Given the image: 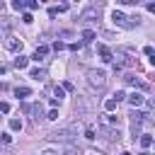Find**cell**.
I'll use <instances>...</instances> for the list:
<instances>
[{
	"instance_id": "cell-23",
	"label": "cell",
	"mask_w": 155,
	"mask_h": 155,
	"mask_svg": "<svg viewBox=\"0 0 155 155\" xmlns=\"http://www.w3.org/2000/svg\"><path fill=\"white\" fill-rule=\"evenodd\" d=\"M51 48H53V51H63V48H65V44H63V41H53V46H51Z\"/></svg>"
},
{
	"instance_id": "cell-4",
	"label": "cell",
	"mask_w": 155,
	"mask_h": 155,
	"mask_svg": "<svg viewBox=\"0 0 155 155\" xmlns=\"http://www.w3.org/2000/svg\"><path fill=\"white\" fill-rule=\"evenodd\" d=\"M22 46H24V44H22V39H17V36H10V39L5 41V48H7V51H12V53H19V51H22Z\"/></svg>"
},
{
	"instance_id": "cell-13",
	"label": "cell",
	"mask_w": 155,
	"mask_h": 155,
	"mask_svg": "<svg viewBox=\"0 0 155 155\" xmlns=\"http://www.w3.org/2000/svg\"><path fill=\"white\" fill-rule=\"evenodd\" d=\"M29 78H34V80H44V78H46V70H41V68H34V70L29 73Z\"/></svg>"
},
{
	"instance_id": "cell-30",
	"label": "cell",
	"mask_w": 155,
	"mask_h": 155,
	"mask_svg": "<svg viewBox=\"0 0 155 155\" xmlns=\"http://www.w3.org/2000/svg\"><path fill=\"white\" fill-rule=\"evenodd\" d=\"M0 140H2V143H10L12 136H10V133H0Z\"/></svg>"
},
{
	"instance_id": "cell-27",
	"label": "cell",
	"mask_w": 155,
	"mask_h": 155,
	"mask_svg": "<svg viewBox=\"0 0 155 155\" xmlns=\"http://www.w3.org/2000/svg\"><path fill=\"white\" fill-rule=\"evenodd\" d=\"M53 94H56L58 102H61V97H63V87H53Z\"/></svg>"
},
{
	"instance_id": "cell-12",
	"label": "cell",
	"mask_w": 155,
	"mask_h": 155,
	"mask_svg": "<svg viewBox=\"0 0 155 155\" xmlns=\"http://www.w3.org/2000/svg\"><path fill=\"white\" fill-rule=\"evenodd\" d=\"M138 138H140V145H143V148H150V145H153V136H150V133H140Z\"/></svg>"
},
{
	"instance_id": "cell-24",
	"label": "cell",
	"mask_w": 155,
	"mask_h": 155,
	"mask_svg": "<svg viewBox=\"0 0 155 155\" xmlns=\"http://www.w3.org/2000/svg\"><path fill=\"white\" fill-rule=\"evenodd\" d=\"M39 2H41V0H29V2H24V5H27L29 10H36V7H39Z\"/></svg>"
},
{
	"instance_id": "cell-31",
	"label": "cell",
	"mask_w": 155,
	"mask_h": 155,
	"mask_svg": "<svg viewBox=\"0 0 155 155\" xmlns=\"http://www.w3.org/2000/svg\"><path fill=\"white\" fill-rule=\"evenodd\" d=\"M116 2H119V5H136L138 0H116Z\"/></svg>"
},
{
	"instance_id": "cell-8",
	"label": "cell",
	"mask_w": 155,
	"mask_h": 155,
	"mask_svg": "<svg viewBox=\"0 0 155 155\" xmlns=\"http://www.w3.org/2000/svg\"><path fill=\"white\" fill-rule=\"evenodd\" d=\"M27 63H29V58H27V56H22V53H17V58L12 61V65H15L17 70H22V68H27Z\"/></svg>"
},
{
	"instance_id": "cell-35",
	"label": "cell",
	"mask_w": 155,
	"mask_h": 155,
	"mask_svg": "<svg viewBox=\"0 0 155 155\" xmlns=\"http://www.w3.org/2000/svg\"><path fill=\"white\" fill-rule=\"evenodd\" d=\"M124 155H131V153H124Z\"/></svg>"
},
{
	"instance_id": "cell-21",
	"label": "cell",
	"mask_w": 155,
	"mask_h": 155,
	"mask_svg": "<svg viewBox=\"0 0 155 155\" xmlns=\"http://www.w3.org/2000/svg\"><path fill=\"white\" fill-rule=\"evenodd\" d=\"M22 22H24V24H31V22H34L31 12H24V15H22Z\"/></svg>"
},
{
	"instance_id": "cell-5",
	"label": "cell",
	"mask_w": 155,
	"mask_h": 155,
	"mask_svg": "<svg viewBox=\"0 0 155 155\" xmlns=\"http://www.w3.org/2000/svg\"><path fill=\"white\" fill-rule=\"evenodd\" d=\"M143 102H145V97H143L140 92H133V94H128V104H131L133 109H138V107H140Z\"/></svg>"
},
{
	"instance_id": "cell-6",
	"label": "cell",
	"mask_w": 155,
	"mask_h": 155,
	"mask_svg": "<svg viewBox=\"0 0 155 155\" xmlns=\"http://www.w3.org/2000/svg\"><path fill=\"white\" fill-rule=\"evenodd\" d=\"M97 53L102 56V61H104V63H111V61H114V53H111L107 46H97Z\"/></svg>"
},
{
	"instance_id": "cell-16",
	"label": "cell",
	"mask_w": 155,
	"mask_h": 155,
	"mask_svg": "<svg viewBox=\"0 0 155 155\" xmlns=\"http://www.w3.org/2000/svg\"><path fill=\"white\" fill-rule=\"evenodd\" d=\"M85 138H87V140H94V138H97V131H94V126H87V128H85Z\"/></svg>"
},
{
	"instance_id": "cell-2",
	"label": "cell",
	"mask_w": 155,
	"mask_h": 155,
	"mask_svg": "<svg viewBox=\"0 0 155 155\" xmlns=\"http://www.w3.org/2000/svg\"><path fill=\"white\" fill-rule=\"evenodd\" d=\"M111 19H114V24H119V27H124V29H133L131 19H128L124 12H119V10H114V12H111Z\"/></svg>"
},
{
	"instance_id": "cell-20",
	"label": "cell",
	"mask_w": 155,
	"mask_h": 155,
	"mask_svg": "<svg viewBox=\"0 0 155 155\" xmlns=\"http://www.w3.org/2000/svg\"><path fill=\"white\" fill-rule=\"evenodd\" d=\"M65 155H82V150H80V148H73V145H68V148H65Z\"/></svg>"
},
{
	"instance_id": "cell-1",
	"label": "cell",
	"mask_w": 155,
	"mask_h": 155,
	"mask_svg": "<svg viewBox=\"0 0 155 155\" xmlns=\"http://www.w3.org/2000/svg\"><path fill=\"white\" fill-rule=\"evenodd\" d=\"M87 85H90V90H104V85H107V73H104V70H90V73H87Z\"/></svg>"
},
{
	"instance_id": "cell-10",
	"label": "cell",
	"mask_w": 155,
	"mask_h": 155,
	"mask_svg": "<svg viewBox=\"0 0 155 155\" xmlns=\"http://www.w3.org/2000/svg\"><path fill=\"white\" fill-rule=\"evenodd\" d=\"M94 36H97V34H94L92 29H82V44H90V41H94Z\"/></svg>"
},
{
	"instance_id": "cell-34",
	"label": "cell",
	"mask_w": 155,
	"mask_h": 155,
	"mask_svg": "<svg viewBox=\"0 0 155 155\" xmlns=\"http://www.w3.org/2000/svg\"><path fill=\"white\" fill-rule=\"evenodd\" d=\"M140 155H150V153H140Z\"/></svg>"
},
{
	"instance_id": "cell-25",
	"label": "cell",
	"mask_w": 155,
	"mask_h": 155,
	"mask_svg": "<svg viewBox=\"0 0 155 155\" xmlns=\"http://www.w3.org/2000/svg\"><path fill=\"white\" fill-rule=\"evenodd\" d=\"M68 48H70V51H80V48H82V41H75V44H70Z\"/></svg>"
},
{
	"instance_id": "cell-7",
	"label": "cell",
	"mask_w": 155,
	"mask_h": 155,
	"mask_svg": "<svg viewBox=\"0 0 155 155\" xmlns=\"http://www.w3.org/2000/svg\"><path fill=\"white\" fill-rule=\"evenodd\" d=\"M48 138H51V140H63V143H68L73 136H70V131H56V133H51Z\"/></svg>"
},
{
	"instance_id": "cell-15",
	"label": "cell",
	"mask_w": 155,
	"mask_h": 155,
	"mask_svg": "<svg viewBox=\"0 0 155 155\" xmlns=\"http://www.w3.org/2000/svg\"><path fill=\"white\" fill-rule=\"evenodd\" d=\"M104 124H109V126L116 124V126H119V116H116V114H107V116H104Z\"/></svg>"
},
{
	"instance_id": "cell-28",
	"label": "cell",
	"mask_w": 155,
	"mask_h": 155,
	"mask_svg": "<svg viewBox=\"0 0 155 155\" xmlns=\"http://www.w3.org/2000/svg\"><path fill=\"white\" fill-rule=\"evenodd\" d=\"M46 119H48V121H56V119H58V111H56V109H53V111H48V116H46Z\"/></svg>"
},
{
	"instance_id": "cell-18",
	"label": "cell",
	"mask_w": 155,
	"mask_h": 155,
	"mask_svg": "<svg viewBox=\"0 0 155 155\" xmlns=\"http://www.w3.org/2000/svg\"><path fill=\"white\" fill-rule=\"evenodd\" d=\"M124 80H126V82H128V85H138V82H140V80H138V78H136V75H133V73H128V75H126V78H124Z\"/></svg>"
},
{
	"instance_id": "cell-11",
	"label": "cell",
	"mask_w": 155,
	"mask_h": 155,
	"mask_svg": "<svg viewBox=\"0 0 155 155\" xmlns=\"http://www.w3.org/2000/svg\"><path fill=\"white\" fill-rule=\"evenodd\" d=\"M29 94H31V90H29V87H15V97L24 99V97H29Z\"/></svg>"
},
{
	"instance_id": "cell-32",
	"label": "cell",
	"mask_w": 155,
	"mask_h": 155,
	"mask_svg": "<svg viewBox=\"0 0 155 155\" xmlns=\"http://www.w3.org/2000/svg\"><path fill=\"white\" fill-rule=\"evenodd\" d=\"M99 5H104V0H94V5H92V7H99Z\"/></svg>"
},
{
	"instance_id": "cell-17",
	"label": "cell",
	"mask_w": 155,
	"mask_h": 155,
	"mask_svg": "<svg viewBox=\"0 0 155 155\" xmlns=\"http://www.w3.org/2000/svg\"><path fill=\"white\" fill-rule=\"evenodd\" d=\"M10 128L12 131H22V121L19 119H10Z\"/></svg>"
},
{
	"instance_id": "cell-14",
	"label": "cell",
	"mask_w": 155,
	"mask_h": 155,
	"mask_svg": "<svg viewBox=\"0 0 155 155\" xmlns=\"http://www.w3.org/2000/svg\"><path fill=\"white\" fill-rule=\"evenodd\" d=\"M116 104H119V102H116L114 97H109V99L104 102V109H107V111H114V109H116Z\"/></svg>"
},
{
	"instance_id": "cell-19",
	"label": "cell",
	"mask_w": 155,
	"mask_h": 155,
	"mask_svg": "<svg viewBox=\"0 0 155 155\" xmlns=\"http://www.w3.org/2000/svg\"><path fill=\"white\" fill-rule=\"evenodd\" d=\"M131 133H133V140L140 136V124H131Z\"/></svg>"
},
{
	"instance_id": "cell-33",
	"label": "cell",
	"mask_w": 155,
	"mask_h": 155,
	"mask_svg": "<svg viewBox=\"0 0 155 155\" xmlns=\"http://www.w3.org/2000/svg\"><path fill=\"white\" fill-rule=\"evenodd\" d=\"M41 155H56V150H44Z\"/></svg>"
},
{
	"instance_id": "cell-9",
	"label": "cell",
	"mask_w": 155,
	"mask_h": 155,
	"mask_svg": "<svg viewBox=\"0 0 155 155\" xmlns=\"http://www.w3.org/2000/svg\"><path fill=\"white\" fill-rule=\"evenodd\" d=\"M46 53H48V46H46V44H41V46H36V51H34V56H31V58H34V61H41Z\"/></svg>"
},
{
	"instance_id": "cell-36",
	"label": "cell",
	"mask_w": 155,
	"mask_h": 155,
	"mask_svg": "<svg viewBox=\"0 0 155 155\" xmlns=\"http://www.w3.org/2000/svg\"><path fill=\"white\" fill-rule=\"evenodd\" d=\"M75 2H78V0H75Z\"/></svg>"
},
{
	"instance_id": "cell-26",
	"label": "cell",
	"mask_w": 155,
	"mask_h": 155,
	"mask_svg": "<svg viewBox=\"0 0 155 155\" xmlns=\"http://www.w3.org/2000/svg\"><path fill=\"white\" fill-rule=\"evenodd\" d=\"M12 7H15V10H22V7H24V0H12Z\"/></svg>"
},
{
	"instance_id": "cell-29",
	"label": "cell",
	"mask_w": 155,
	"mask_h": 155,
	"mask_svg": "<svg viewBox=\"0 0 155 155\" xmlns=\"http://www.w3.org/2000/svg\"><path fill=\"white\" fill-rule=\"evenodd\" d=\"M0 111L7 114V111H10V104H7V102H0Z\"/></svg>"
},
{
	"instance_id": "cell-22",
	"label": "cell",
	"mask_w": 155,
	"mask_h": 155,
	"mask_svg": "<svg viewBox=\"0 0 155 155\" xmlns=\"http://www.w3.org/2000/svg\"><path fill=\"white\" fill-rule=\"evenodd\" d=\"M143 53H145V56H150V61L155 63V58H153V56H155V51H153V46H145V48H143Z\"/></svg>"
},
{
	"instance_id": "cell-3",
	"label": "cell",
	"mask_w": 155,
	"mask_h": 155,
	"mask_svg": "<svg viewBox=\"0 0 155 155\" xmlns=\"http://www.w3.org/2000/svg\"><path fill=\"white\" fill-rule=\"evenodd\" d=\"M80 22H99V7H87L80 15Z\"/></svg>"
}]
</instances>
